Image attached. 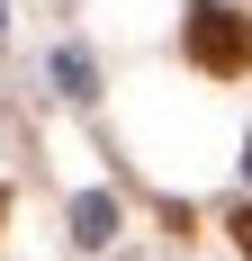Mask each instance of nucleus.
Here are the masks:
<instances>
[{
  "label": "nucleus",
  "instance_id": "nucleus-3",
  "mask_svg": "<svg viewBox=\"0 0 252 261\" xmlns=\"http://www.w3.org/2000/svg\"><path fill=\"white\" fill-rule=\"evenodd\" d=\"M54 81H63V90L81 99V90H90V63H81V54H54Z\"/></svg>",
  "mask_w": 252,
  "mask_h": 261
},
{
  "label": "nucleus",
  "instance_id": "nucleus-5",
  "mask_svg": "<svg viewBox=\"0 0 252 261\" xmlns=\"http://www.w3.org/2000/svg\"><path fill=\"white\" fill-rule=\"evenodd\" d=\"M243 162H252V153H243Z\"/></svg>",
  "mask_w": 252,
  "mask_h": 261
},
{
  "label": "nucleus",
  "instance_id": "nucleus-1",
  "mask_svg": "<svg viewBox=\"0 0 252 261\" xmlns=\"http://www.w3.org/2000/svg\"><path fill=\"white\" fill-rule=\"evenodd\" d=\"M189 63L216 72V81L252 72V18H243V9H225V0H198V9H189Z\"/></svg>",
  "mask_w": 252,
  "mask_h": 261
},
{
  "label": "nucleus",
  "instance_id": "nucleus-4",
  "mask_svg": "<svg viewBox=\"0 0 252 261\" xmlns=\"http://www.w3.org/2000/svg\"><path fill=\"white\" fill-rule=\"evenodd\" d=\"M234 243H243V261H252V207H243V216H234Z\"/></svg>",
  "mask_w": 252,
  "mask_h": 261
},
{
  "label": "nucleus",
  "instance_id": "nucleus-2",
  "mask_svg": "<svg viewBox=\"0 0 252 261\" xmlns=\"http://www.w3.org/2000/svg\"><path fill=\"white\" fill-rule=\"evenodd\" d=\"M72 234H81V243H108V234H117V198H99V189L72 198Z\"/></svg>",
  "mask_w": 252,
  "mask_h": 261
}]
</instances>
